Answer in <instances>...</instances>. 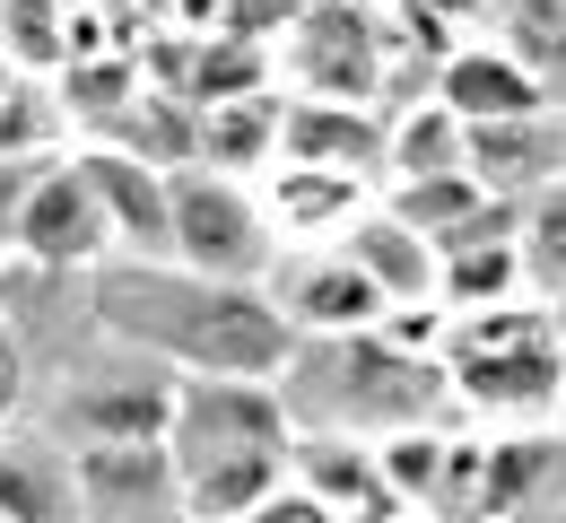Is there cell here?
<instances>
[{
	"mask_svg": "<svg viewBox=\"0 0 566 523\" xmlns=\"http://www.w3.org/2000/svg\"><path fill=\"white\" fill-rule=\"evenodd\" d=\"M9 79H18V71H9V53H0V87H9Z\"/></svg>",
	"mask_w": 566,
	"mask_h": 523,
	"instance_id": "obj_23",
	"label": "cell"
},
{
	"mask_svg": "<svg viewBox=\"0 0 566 523\" xmlns=\"http://www.w3.org/2000/svg\"><path fill=\"white\" fill-rule=\"evenodd\" d=\"M96 314L140 341L148 358H175L184 375H253L280 384L296 358V332L262 289H227V280H192L175 262H123L96 280Z\"/></svg>",
	"mask_w": 566,
	"mask_h": 523,
	"instance_id": "obj_1",
	"label": "cell"
},
{
	"mask_svg": "<svg viewBox=\"0 0 566 523\" xmlns=\"http://www.w3.org/2000/svg\"><path fill=\"white\" fill-rule=\"evenodd\" d=\"M384 210L401 227H419L427 244H444L453 227H471L480 210H489V192L471 184V166H453V175H419V184H392L384 192Z\"/></svg>",
	"mask_w": 566,
	"mask_h": 523,
	"instance_id": "obj_18",
	"label": "cell"
},
{
	"mask_svg": "<svg viewBox=\"0 0 566 523\" xmlns=\"http://www.w3.org/2000/svg\"><path fill=\"white\" fill-rule=\"evenodd\" d=\"M558 419H566V384H558Z\"/></svg>",
	"mask_w": 566,
	"mask_h": 523,
	"instance_id": "obj_24",
	"label": "cell"
},
{
	"mask_svg": "<svg viewBox=\"0 0 566 523\" xmlns=\"http://www.w3.org/2000/svg\"><path fill=\"white\" fill-rule=\"evenodd\" d=\"M271 305L287 314V332H296V341L384 332V314H392V305H384V289L357 271L340 244H332V253H323V244H314V253H296V262L280 271V297H271Z\"/></svg>",
	"mask_w": 566,
	"mask_h": 523,
	"instance_id": "obj_7",
	"label": "cell"
},
{
	"mask_svg": "<svg viewBox=\"0 0 566 523\" xmlns=\"http://www.w3.org/2000/svg\"><path fill=\"white\" fill-rule=\"evenodd\" d=\"M340 253L384 289V305H436V244H427L419 227H401L384 201L340 227Z\"/></svg>",
	"mask_w": 566,
	"mask_h": 523,
	"instance_id": "obj_12",
	"label": "cell"
},
{
	"mask_svg": "<svg viewBox=\"0 0 566 523\" xmlns=\"http://www.w3.org/2000/svg\"><path fill=\"white\" fill-rule=\"evenodd\" d=\"M253 201H262V219H271L280 244H323V236H340L349 219L375 210L366 175H340V166H296V157H271V166L253 175Z\"/></svg>",
	"mask_w": 566,
	"mask_h": 523,
	"instance_id": "obj_9",
	"label": "cell"
},
{
	"mask_svg": "<svg viewBox=\"0 0 566 523\" xmlns=\"http://www.w3.org/2000/svg\"><path fill=\"white\" fill-rule=\"evenodd\" d=\"M78 175H87V192H96V210H105V236L114 244H132L140 262H175V227H166V166H148L132 149H96L78 157Z\"/></svg>",
	"mask_w": 566,
	"mask_h": 523,
	"instance_id": "obj_10",
	"label": "cell"
},
{
	"mask_svg": "<svg viewBox=\"0 0 566 523\" xmlns=\"http://www.w3.org/2000/svg\"><path fill=\"white\" fill-rule=\"evenodd\" d=\"M287 446H296V419H287L280 384L184 375L175 410H166V462H175L184 523H244L280 489Z\"/></svg>",
	"mask_w": 566,
	"mask_h": 523,
	"instance_id": "obj_2",
	"label": "cell"
},
{
	"mask_svg": "<svg viewBox=\"0 0 566 523\" xmlns=\"http://www.w3.org/2000/svg\"><path fill=\"white\" fill-rule=\"evenodd\" d=\"M9 401H18V349L0 341V419H9Z\"/></svg>",
	"mask_w": 566,
	"mask_h": 523,
	"instance_id": "obj_22",
	"label": "cell"
},
{
	"mask_svg": "<svg viewBox=\"0 0 566 523\" xmlns=\"http://www.w3.org/2000/svg\"><path fill=\"white\" fill-rule=\"evenodd\" d=\"M9 244H18L27 262H53V271H78V262H105V253H114L105 210H96V192H87L78 157H44V166H35V184H27V201H18Z\"/></svg>",
	"mask_w": 566,
	"mask_h": 523,
	"instance_id": "obj_6",
	"label": "cell"
},
{
	"mask_svg": "<svg viewBox=\"0 0 566 523\" xmlns=\"http://www.w3.org/2000/svg\"><path fill=\"white\" fill-rule=\"evenodd\" d=\"M244 523H340V506H323L314 489H287V480H280V489H271Z\"/></svg>",
	"mask_w": 566,
	"mask_h": 523,
	"instance_id": "obj_20",
	"label": "cell"
},
{
	"mask_svg": "<svg viewBox=\"0 0 566 523\" xmlns=\"http://www.w3.org/2000/svg\"><path fill=\"white\" fill-rule=\"evenodd\" d=\"M427 96L462 123V132H480V123H532L541 105H549V87L541 71L523 62V53H505V44H453L436 79H427Z\"/></svg>",
	"mask_w": 566,
	"mask_h": 523,
	"instance_id": "obj_8",
	"label": "cell"
},
{
	"mask_svg": "<svg viewBox=\"0 0 566 523\" xmlns=\"http://www.w3.org/2000/svg\"><path fill=\"white\" fill-rule=\"evenodd\" d=\"M35 166H44V157H0V244H9V227H18V201H27Z\"/></svg>",
	"mask_w": 566,
	"mask_h": 523,
	"instance_id": "obj_21",
	"label": "cell"
},
{
	"mask_svg": "<svg viewBox=\"0 0 566 523\" xmlns=\"http://www.w3.org/2000/svg\"><path fill=\"white\" fill-rule=\"evenodd\" d=\"M271 53L296 79V96H323V105H375L384 96V18H366L357 0H305Z\"/></svg>",
	"mask_w": 566,
	"mask_h": 523,
	"instance_id": "obj_5",
	"label": "cell"
},
{
	"mask_svg": "<svg viewBox=\"0 0 566 523\" xmlns=\"http://www.w3.org/2000/svg\"><path fill=\"white\" fill-rule=\"evenodd\" d=\"M280 401L287 419H314V428H340V437H384V428H419L453 401L444 358L401 349L392 332H340V341H296V358L280 367Z\"/></svg>",
	"mask_w": 566,
	"mask_h": 523,
	"instance_id": "obj_3",
	"label": "cell"
},
{
	"mask_svg": "<svg viewBox=\"0 0 566 523\" xmlns=\"http://www.w3.org/2000/svg\"><path fill=\"white\" fill-rule=\"evenodd\" d=\"M0 523H78V471L53 446H0Z\"/></svg>",
	"mask_w": 566,
	"mask_h": 523,
	"instance_id": "obj_15",
	"label": "cell"
},
{
	"mask_svg": "<svg viewBox=\"0 0 566 523\" xmlns=\"http://www.w3.org/2000/svg\"><path fill=\"white\" fill-rule=\"evenodd\" d=\"M53 79H62V87H53V105L78 114V123H105V132L132 114V96L148 87V79H140V53H105V62H96V53H71Z\"/></svg>",
	"mask_w": 566,
	"mask_h": 523,
	"instance_id": "obj_17",
	"label": "cell"
},
{
	"mask_svg": "<svg viewBox=\"0 0 566 523\" xmlns=\"http://www.w3.org/2000/svg\"><path fill=\"white\" fill-rule=\"evenodd\" d=\"M166 227H175V271H192V280L262 289L280 271V236L262 219L253 184H235V175L166 166Z\"/></svg>",
	"mask_w": 566,
	"mask_h": 523,
	"instance_id": "obj_4",
	"label": "cell"
},
{
	"mask_svg": "<svg viewBox=\"0 0 566 523\" xmlns=\"http://www.w3.org/2000/svg\"><path fill=\"white\" fill-rule=\"evenodd\" d=\"M280 157L296 166H340V175H384V114L375 105H323V96H287L280 105Z\"/></svg>",
	"mask_w": 566,
	"mask_h": 523,
	"instance_id": "obj_11",
	"label": "cell"
},
{
	"mask_svg": "<svg viewBox=\"0 0 566 523\" xmlns=\"http://www.w3.org/2000/svg\"><path fill=\"white\" fill-rule=\"evenodd\" d=\"M462 166V123L419 96V105H401V114H384V175L392 184H419V175H453Z\"/></svg>",
	"mask_w": 566,
	"mask_h": 523,
	"instance_id": "obj_16",
	"label": "cell"
},
{
	"mask_svg": "<svg viewBox=\"0 0 566 523\" xmlns=\"http://www.w3.org/2000/svg\"><path fill=\"white\" fill-rule=\"evenodd\" d=\"M514 253H523V280L541 297H566V184L532 192V219H514Z\"/></svg>",
	"mask_w": 566,
	"mask_h": 523,
	"instance_id": "obj_19",
	"label": "cell"
},
{
	"mask_svg": "<svg viewBox=\"0 0 566 523\" xmlns=\"http://www.w3.org/2000/svg\"><path fill=\"white\" fill-rule=\"evenodd\" d=\"M280 105L287 96H227V105H201L192 114V166H210V175H235V184H253L271 157H280Z\"/></svg>",
	"mask_w": 566,
	"mask_h": 523,
	"instance_id": "obj_13",
	"label": "cell"
},
{
	"mask_svg": "<svg viewBox=\"0 0 566 523\" xmlns=\"http://www.w3.org/2000/svg\"><path fill=\"white\" fill-rule=\"evenodd\" d=\"M462 166H471V184H480L489 201H523V192L549 184L558 140H549L541 114H532V123H480V132H462Z\"/></svg>",
	"mask_w": 566,
	"mask_h": 523,
	"instance_id": "obj_14",
	"label": "cell"
}]
</instances>
